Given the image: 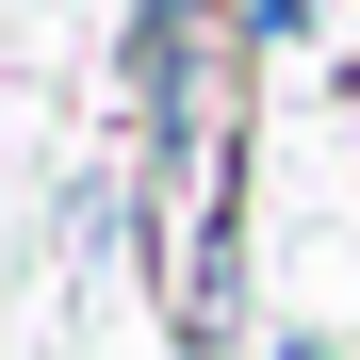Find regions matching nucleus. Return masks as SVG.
<instances>
[{"label": "nucleus", "instance_id": "obj_1", "mask_svg": "<svg viewBox=\"0 0 360 360\" xmlns=\"http://www.w3.org/2000/svg\"><path fill=\"white\" fill-rule=\"evenodd\" d=\"M229 33H246V49H295V33H311V0H246Z\"/></svg>", "mask_w": 360, "mask_h": 360}, {"label": "nucleus", "instance_id": "obj_2", "mask_svg": "<svg viewBox=\"0 0 360 360\" xmlns=\"http://www.w3.org/2000/svg\"><path fill=\"white\" fill-rule=\"evenodd\" d=\"M278 360H344V344H328V328H278Z\"/></svg>", "mask_w": 360, "mask_h": 360}]
</instances>
